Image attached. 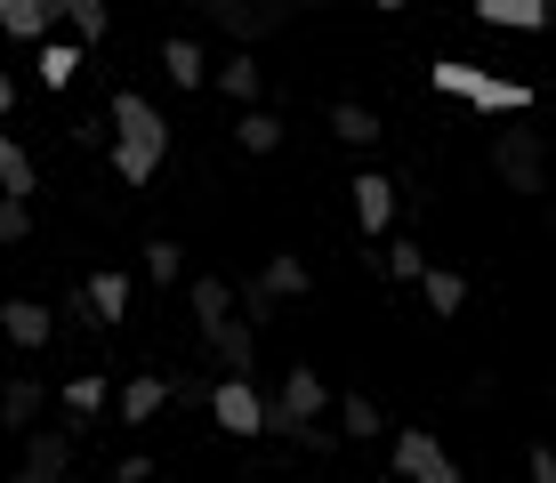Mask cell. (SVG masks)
I'll return each mask as SVG.
<instances>
[{
    "label": "cell",
    "instance_id": "6da1fadb",
    "mask_svg": "<svg viewBox=\"0 0 556 483\" xmlns=\"http://www.w3.org/2000/svg\"><path fill=\"white\" fill-rule=\"evenodd\" d=\"M113 145H105V162H113V178H122L129 193L162 178V162H169V122H162V105L138 89H113Z\"/></svg>",
    "mask_w": 556,
    "mask_h": 483
},
{
    "label": "cell",
    "instance_id": "7a4b0ae2",
    "mask_svg": "<svg viewBox=\"0 0 556 483\" xmlns=\"http://www.w3.org/2000/svg\"><path fill=\"white\" fill-rule=\"evenodd\" d=\"M194 16L210 33H226L235 49H258V41H275V33L299 16V0H194Z\"/></svg>",
    "mask_w": 556,
    "mask_h": 483
},
{
    "label": "cell",
    "instance_id": "3957f363",
    "mask_svg": "<svg viewBox=\"0 0 556 483\" xmlns=\"http://www.w3.org/2000/svg\"><path fill=\"white\" fill-rule=\"evenodd\" d=\"M492 178L508 193H548V138L525 122H501L492 129Z\"/></svg>",
    "mask_w": 556,
    "mask_h": 483
},
{
    "label": "cell",
    "instance_id": "277c9868",
    "mask_svg": "<svg viewBox=\"0 0 556 483\" xmlns=\"http://www.w3.org/2000/svg\"><path fill=\"white\" fill-rule=\"evenodd\" d=\"M81 435H89L81 419H65V428H33V435H25V459H16L0 483H65V475H73V452H81Z\"/></svg>",
    "mask_w": 556,
    "mask_h": 483
},
{
    "label": "cell",
    "instance_id": "5b68a950",
    "mask_svg": "<svg viewBox=\"0 0 556 483\" xmlns=\"http://www.w3.org/2000/svg\"><path fill=\"white\" fill-rule=\"evenodd\" d=\"M388 475H404V483H459V459H452L428 428H395V443H388Z\"/></svg>",
    "mask_w": 556,
    "mask_h": 483
},
{
    "label": "cell",
    "instance_id": "8992f818",
    "mask_svg": "<svg viewBox=\"0 0 556 483\" xmlns=\"http://www.w3.org/2000/svg\"><path fill=\"white\" fill-rule=\"evenodd\" d=\"M210 419H218L226 435H266V395L251 371H218V386H210Z\"/></svg>",
    "mask_w": 556,
    "mask_h": 483
},
{
    "label": "cell",
    "instance_id": "52a82bcc",
    "mask_svg": "<svg viewBox=\"0 0 556 483\" xmlns=\"http://www.w3.org/2000/svg\"><path fill=\"white\" fill-rule=\"evenodd\" d=\"M202 355L218 371H258V322L226 315V322H202Z\"/></svg>",
    "mask_w": 556,
    "mask_h": 483
},
{
    "label": "cell",
    "instance_id": "ba28073f",
    "mask_svg": "<svg viewBox=\"0 0 556 483\" xmlns=\"http://www.w3.org/2000/svg\"><path fill=\"white\" fill-rule=\"evenodd\" d=\"M41 411H49V379H33V371L0 379V428H9V435H33V428H41Z\"/></svg>",
    "mask_w": 556,
    "mask_h": 483
},
{
    "label": "cell",
    "instance_id": "9c48e42d",
    "mask_svg": "<svg viewBox=\"0 0 556 483\" xmlns=\"http://www.w3.org/2000/svg\"><path fill=\"white\" fill-rule=\"evenodd\" d=\"M395 209H404V193H395V178H388V169H363V178H355V226H363V234H388V226H395Z\"/></svg>",
    "mask_w": 556,
    "mask_h": 483
},
{
    "label": "cell",
    "instance_id": "30bf717a",
    "mask_svg": "<svg viewBox=\"0 0 556 483\" xmlns=\"http://www.w3.org/2000/svg\"><path fill=\"white\" fill-rule=\"evenodd\" d=\"M468 105L484 113V122H525V113H532V81H508V73H484Z\"/></svg>",
    "mask_w": 556,
    "mask_h": 483
},
{
    "label": "cell",
    "instance_id": "8fae6325",
    "mask_svg": "<svg viewBox=\"0 0 556 483\" xmlns=\"http://www.w3.org/2000/svg\"><path fill=\"white\" fill-rule=\"evenodd\" d=\"M0 339H9V346H49L56 339V315L41 298H0Z\"/></svg>",
    "mask_w": 556,
    "mask_h": 483
},
{
    "label": "cell",
    "instance_id": "7c38bea8",
    "mask_svg": "<svg viewBox=\"0 0 556 483\" xmlns=\"http://www.w3.org/2000/svg\"><path fill=\"white\" fill-rule=\"evenodd\" d=\"M323 122H331V138H339V145H355V153H371L379 138H388V122H379L371 105H355V97H339V105L323 113Z\"/></svg>",
    "mask_w": 556,
    "mask_h": 483
},
{
    "label": "cell",
    "instance_id": "4fadbf2b",
    "mask_svg": "<svg viewBox=\"0 0 556 483\" xmlns=\"http://www.w3.org/2000/svg\"><path fill=\"white\" fill-rule=\"evenodd\" d=\"M162 403H169V379L162 371H129V386H113V411H122L129 428H146Z\"/></svg>",
    "mask_w": 556,
    "mask_h": 483
},
{
    "label": "cell",
    "instance_id": "5bb4252c",
    "mask_svg": "<svg viewBox=\"0 0 556 483\" xmlns=\"http://www.w3.org/2000/svg\"><path fill=\"white\" fill-rule=\"evenodd\" d=\"M41 89H73L81 81V65H89V41H73V33H56V41H41Z\"/></svg>",
    "mask_w": 556,
    "mask_h": 483
},
{
    "label": "cell",
    "instance_id": "9a60e30c",
    "mask_svg": "<svg viewBox=\"0 0 556 483\" xmlns=\"http://www.w3.org/2000/svg\"><path fill=\"white\" fill-rule=\"evenodd\" d=\"M210 73H218V65L202 56V41H186V33H178V41H162V81H169V89H186V97H194V89L210 81Z\"/></svg>",
    "mask_w": 556,
    "mask_h": 483
},
{
    "label": "cell",
    "instance_id": "2e32d148",
    "mask_svg": "<svg viewBox=\"0 0 556 483\" xmlns=\"http://www.w3.org/2000/svg\"><path fill=\"white\" fill-rule=\"evenodd\" d=\"M476 25H492V33H548V0H476Z\"/></svg>",
    "mask_w": 556,
    "mask_h": 483
},
{
    "label": "cell",
    "instance_id": "e0dca14e",
    "mask_svg": "<svg viewBox=\"0 0 556 483\" xmlns=\"http://www.w3.org/2000/svg\"><path fill=\"white\" fill-rule=\"evenodd\" d=\"M0 33H9V41H49L56 0H0Z\"/></svg>",
    "mask_w": 556,
    "mask_h": 483
},
{
    "label": "cell",
    "instance_id": "ac0fdd59",
    "mask_svg": "<svg viewBox=\"0 0 556 483\" xmlns=\"http://www.w3.org/2000/svg\"><path fill=\"white\" fill-rule=\"evenodd\" d=\"M258 282H266V290H275V298H282V306H291V298H306V290H315V266H306V258H299V250H275V258H266V266H258Z\"/></svg>",
    "mask_w": 556,
    "mask_h": 483
},
{
    "label": "cell",
    "instance_id": "d6986e66",
    "mask_svg": "<svg viewBox=\"0 0 556 483\" xmlns=\"http://www.w3.org/2000/svg\"><path fill=\"white\" fill-rule=\"evenodd\" d=\"M363 266H371V275H388V282H419V275H428L435 258H428V250H419L412 234H395L388 250H371V258H363Z\"/></svg>",
    "mask_w": 556,
    "mask_h": 483
},
{
    "label": "cell",
    "instance_id": "ffe728a7",
    "mask_svg": "<svg viewBox=\"0 0 556 483\" xmlns=\"http://www.w3.org/2000/svg\"><path fill=\"white\" fill-rule=\"evenodd\" d=\"M282 411H299V419H323V403H331V386H323L315 363H299V371H282Z\"/></svg>",
    "mask_w": 556,
    "mask_h": 483
},
{
    "label": "cell",
    "instance_id": "44dd1931",
    "mask_svg": "<svg viewBox=\"0 0 556 483\" xmlns=\"http://www.w3.org/2000/svg\"><path fill=\"white\" fill-rule=\"evenodd\" d=\"M339 435H348V443H379V435H388V419H379V403L363 395V386L339 395Z\"/></svg>",
    "mask_w": 556,
    "mask_h": 483
},
{
    "label": "cell",
    "instance_id": "7402d4cb",
    "mask_svg": "<svg viewBox=\"0 0 556 483\" xmlns=\"http://www.w3.org/2000/svg\"><path fill=\"white\" fill-rule=\"evenodd\" d=\"M235 145H242V153H282V113H275V105H242Z\"/></svg>",
    "mask_w": 556,
    "mask_h": 483
},
{
    "label": "cell",
    "instance_id": "603a6c76",
    "mask_svg": "<svg viewBox=\"0 0 556 483\" xmlns=\"http://www.w3.org/2000/svg\"><path fill=\"white\" fill-rule=\"evenodd\" d=\"M105 403H113V379H98V371H73L65 379V419H81V428H89Z\"/></svg>",
    "mask_w": 556,
    "mask_h": 483
},
{
    "label": "cell",
    "instance_id": "cb8c5ba5",
    "mask_svg": "<svg viewBox=\"0 0 556 483\" xmlns=\"http://www.w3.org/2000/svg\"><path fill=\"white\" fill-rule=\"evenodd\" d=\"M476 81H484V65H468V56H435V65H428V89L435 97H459V105L476 97Z\"/></svg>",
    "mask_w": 556,
    "mask_h": 483
},
{
    "label": "cell",
    "instance_id": "d4e9b609",
    "mask_svg": "<svg viewBox=\"0 0 556 483\" xmlns=\"http://www.w3.org/2000/svg\"><path fill=\"white\" fill-rule=\"evenodd\" d=\"M419 298L435 306V315H459V306H468V275H452V266H428V275H419Z\"/></svg>",
    "mask_w": 556,
    "mask_h": 483
},
{
    "label": "cell",
    "instance_id": "484cf974",
    "mask_svg": "<svg viewBox=\"0 0 556 483\" xmlns=\"http://www.w3.org/2000/svg\"><path fill=\"white\" fill-rule=\"evenodd\" d=\"M56 25H65L73 41H105L113 9H105V0H56Z\"/></svg>",
    "mask_w": 556,
    "mask_h": 483
},
{
    "label": "cell",
    "instance_id": "4316f807",
    "mask_svg": "<svg viewBox=\"0 0 556 483\" xmlns=\"http://www.w3.org/2000/svg\"><path fill=\"white\" fill-rule=\"evenodd\" d=\"M89 306H98L105 331H113V322H129V275H113V266H105V275H89Z\"/></svg>",
    "mask_w": 556,
    "mask_h": 483
},
{
    "label": "cell",
    "instance_id": "83f0119b",
    "mask_svg": "<svg viewBox=\"0 0 556 483\" xmlns=\"http://www.w3.org/2000/svg\"><path fill=\"white\" fill-rule=\"evenodd\" d=\"M210 81H218L226 97H235V105H258V89H266V81H258V56H251V49H242V56H226V65L210 73Z\"/></svg>",
    "mask_w": 556,
    "mask_h": 483
},
{
    "label": "cell",
    "instance_id": "f1b7e54d",
    "mask_svg": "<svg viewBox=\"0 0 556 483\" xmlns=\"http://www.w3.org/2000/svg\"><path fill=\"white\" fill-rule=\"evenodd\" d=\"M235 315V282L226 275H194V322H226Z\"/></svg>",
    "mask_w": 556,
    "mask_h": 483
},
{
    "label": "cell",
    "instance_id": "f546056e",
    "mask_svg": "<svg viewBox=\"0 0 556 483\" xmlns=\"http://www.w3.org/2000/svg\"><path fill=\"white\" fill-rule=\"evenodd\" d=\"M0 193H16V202H33V193H41V169H33V153H25V145L0 153Z\"/></svg>",
    "mask_w": 556,
    "mask_h": 483
},
{
    "label": "cell",
    "instance_id": "4dcf8cb0",
    "mask_svg": "<svg viewBox=\"0 0 556 483\" xmlns=\"http://www.w3.org/2000/svg\"><path fill=\"white\" fill-rule=\"evenodd\" d=\"M235 315H242V322H258V331H266V322L282 315V298H275V290H266V282L251 275V282H235Z\"/></svg>",
    "mask_w": 556,
    "mask_h": 483
},
{
    "label": "cell",
    "instance_id": "1f68e13d",
    "mask_svg": "<svg viewBox=\"0 0 556 483\" xmlns=\"http://www.w3.org/2000/svg\"><path fill=\"white\" fill-rule=\"evenodd\" d=\"M146 275H153V282H186V250L169 242V234H153V242H146Z\"/></svg>",
    "mask_w": 556,
    "mask_h": 483
},
{
    "label": "cell",
    "instance_id": "d6a6232c",
    "mask_svg": "<svg viewBox=\"0 0 556 483\" xmlns=\"http://www.w3.org/2000/svg\"><path fill=\"white\" fill-rule=\"evenodd\" d=\"M33 242V202H16V193H0V250Z\"/></svg>",
    "mask_w": 556,
    "mask_h": 483
},
{
    "label": "cell",
    "instance_id": "836d02e7",
    "mask_svg": "<svg viewBox=\"0 0 556 483\" xmlns=\"http://www.w3.org/2000/svg\"><path fill=\"white\" fill-rule=\"evenodd\" d=\"M65 138L81 145V153H105V145H113V113H81V122L65 129Z\"/></svg>",
    "mask_w": 556,
    "mask_h": 483
},
{
    "label": "cell",
    "instance_id": "e575fe53",
    "mask_svg": "<svg viewBox=\"0 0 556 483\" xmlns=\"http://www.w3.org/2000/svg\"><path fill=\"white\" fill-rule=\"evenodd\" d=\"M339 443H348V435H339V428H323V419H299V428H291V452H323V459H331Z\"/></svg>",
    "mask_w": 556,
    "mask_h": 483
},
{
    "label": "cell",
    "instance_id": "d590c367",
    "mask_svg": "<svg viewBox=\"0 0 556 483\" xmlns=\"http://www.w3.org/2000/svg\"><path fill=\"white\" fill-rule=\"evenodd\" d=\"M210 386H218V379H202V371H178V379H169V403H186V411H194V403H210Z\"/></svg>",
    "mask_w": 556,
    "mask_h": 483
},
{
    "label": "cell",
    "instance_id": "8d00e7d4",
    "mask_svg": "<svg viewBox=\"0 0 556 483\" xmlns=\"http://www.w3.org/2000/svg\"><path fill=\"white\" fill-rule=\"evenodd\" d=\"M65 322H73V331H105L98 306H89V282H81V290H65Z\"/></svg>",
    "mask_w": 556,
    "mask_h": 483
},
{
    "label": "cell",
    "instance_id": "74e56055",
    "mask_svg": "<svg viewBox=\"0 0 556 483\" xmlns=\"http://www.w3.org/2000/svg\"><path fill=\"white\" fill-rule=\"evenodd\" d=\"M113 483H153V459L146 452H122V459H113Z\"/></svg>",
    "mask_w": 556,
    "mask_h": 483
},
{
    "label": "cell",
    "instance_id": "f35d334b",
    "mask_svg": "<svg viewBox=\"0 0 556 483\" xmlns=\"http://www.w3.org/2000/svg\"><path fill=\"white\" fill-rule=\"evenodd\" d=\"M525 475H532V483H556V452H548V443H532V459H525Z\"/></svg>",
    "mask_w": 556,
    "mask_h": 483
},
{
    "label": "cell",
    "instance_id": "ab89813d",
    "mask_svg": "<svg viewBox=\"0 0 556 483\" xmlns=\"http://www.w3.org/2000/svg\"><path fill=\"white\" fill-rule=\"evenodd\" d=\"M9 113H16V81L0 73V122H9Z\"/></svg>",
    "mask_w": 556,
    "mask_h": 483
},
{
    "label": "cell",
    "instance_id": "60d3db41",
    "mask_svg": "<svg viewBox=\"0 0 556 483\" xmlns=\"http://www.w3.org/2000/svg\"><path fill=\"white\" fill-rule=\"evenodd\" d=\"M371 9H388V16H395V9H412V0H371Z\"/></svg>",
    "mask_w": 556,
    "mask_h": 483
},
{
    "label": "cell",
    "instance_id": "b9f144b4",
    "mask_svg": "<svg viewBox=\"0 0 556 483\" xmlns=\"http://www.w3.org/2000/svg\"><path fill=\"white\" fill-rule=\"evenodd\" d=\"M299 9H331V0H299Z\"/></svg>",
    "mask_w": 556,
    "mask_h": 483
},
{
    "label": "cell",
    "instance_id": "7bdbcfd3",
    "mask_svg": "<svg viewBox=\"0 0 556 483\" xmlns=\"http://www.w3.org/2000/svg\"><path fill=\"white\" fill-rule=\"evenodd\" d=\"M9 145H16V138H9V129H0V153H9Z\"/></svg>",
    "mask_w": 556,
    "mask_h": 483
},
{
    "label": "cell",
    "instance_id": "ee69618b",
    "mask_svg": "<svg viewBox=\"0 0 556 483\" xmlns=\"http://www.w3.org/2000/svg\"><path fill=\"white\" fill-rule=\"evenodd\" d=\"M548 25H556V0H548Z\"/></svg>",
    "mask_w": 556,
    "mask_h": 483
},
{
    "label": "cell",
    "instance_id": "f6af8a7d",
    "mask_svg": "<svg viewBox=\"0 0 556 483\" xmlns=\"http://www.w3.org/2000/svg\"><path fill=\"white\" fill-rule=\"evenodd\" d=\"M379 483H404V475H379Z\"/></svg>",
    "mask_w": 556,
    "mask_h": 483
}]
</instances>
